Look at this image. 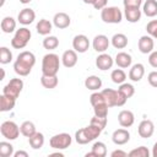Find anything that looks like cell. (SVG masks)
I'll list each match as a JSON object with an SVG mask.
<instances>
[{"mask_svg":"<svg viewBox=\"0 0 157 157\" xmlns=\"http://www.w3.org/2000/svg\"><path fill=\"white\" fill-rule=\"evenodd\" d=\"M34 64H36L34 54L32 52L25 50L17 55V59L13 64V70L20 76H27V75H29Z\"/></svg>","mask_w":157,"mask_h":157,"instance_id":"6da1fadb","label":"cell"},{"mask_svg":"<svg viewBox=\"0 0 157 157\" xmlns=\"http://www.w3.org/2000/svg\"><path fill=\"white\" fill-rule=\"evenodd\" d=\"M60 67V59L54 53H48L42 60V74L43 75H56Z\"/></svg>","mask_w":157,"mask_h":157,"instance_id":"7a4b0ae2","label":"cell"},{"mask_svg":"<svg viewBox=\"0 0 157 157\" xmlns=\"http://www.w3.org/2000/svg\"><path fill=\"white\" fill-rule=\"evenodd\" d=\"M101 18L105 23H120L123 20V12L117 6H105L101 11Z\"/></svg>","mask_w":157,"mask_h":157,"instance_id":"3957f363","label":"cell"},{"mask_svg":"<svg viewBox=\"0 0 157 157\" xmlns=\"http://www.w3.org/2000/svg\"><path fill=\"white\" fill-rule=\"evenodd\" d=\"M31 36H32L31 31L28 28H26V27H21L18 29H16V33H15L13 38L11 39L12 48H15V49H23L28 44V42L31 39Z\"/></svg>","mask_w":157,"mask_h":157,"instance_id":"277c9868","label":"cell"},{"mask_svg":"<svg viewBox=\"0 0 157 157\" xmlns=\"http://www.w3.org/2000/svg\"><path fill=\"white\" fill-rule=\"evenodd\" d=\"M22 88H23V81L21 78L15 77V78H11L9 81V83L2 88V93L5 96H7V97L17 99L20 93H21V91H22Z\"/></svg>","mask_w":157,"mask_h":157,"instance_id":"5b68a950","label":"cell"},{"mask_svg":"<svg viewBox=\"0 0 157 157\" xmlns=\"http://www.w3.org/2000/svg\"><path fill=\"white\" fill-rule=\"evenodd\" d=\"M71 142H72V137L67 132L56 134V135L52 136L50 141H49L50 147L54 150H65L71 145Z\"/></svg>","mask_w":157,"mask_h":157,"instance_id":"8992f818","label":"cell"},{"mask_svg":"<svg viewBox=\"0 0 157 157\" xmlns=\"http://www.w3.org/2000/svg\"><path fill=\"white\" fill-rule=\"evenodd\" d=\"M0 132L1 135L7 139V140H16L20 135V128L18 125L15 123V121H11V120H6L1 124L0 126Z\"/></svg>","mask_w":157,"mask_h":157,"instance_id":"52a82bcc","label":"cell"},{"mask_svg":"<svg viewBox=\"0 0 157 157\" xmlns=\"http://www.w3.org/2000/svg\"><path fill=\"white\" fill-rule=\"evenodd\" d=\"M72 48L77 53H86L90 48V40L85 34H77L72 39Z\"/></svg>","mask_w":157,"mask_h":157,"instance_id":"ba28073f","label":"cell"},{"mask_svg":"<svg viewBox=\"0 0 157 157\" xmlns=\"http://www.w3.org/2000/svg\"><path fill=\"white\" fill-rule=\"evenodd\" d=\"M137 132L140 135V137L142 139H148L153 135L155 132V125L151 120L148 119H145L142 120L140 124H139V128H137Z\"/></svg>","mask_w":157,"mask_h":157,"instance_id":"9c48e42d","label":"cell"},{"mask_svg":"<svg viewBox=\"0 0 157 157\" xmlns=\"http://www.w3.org/2000/svg\"><path fill=\"white\" fill-rule=\"evenodd\" d=\"M113 64H114L113 58H112L109 54H107V53H101V54L96 58V66H97L99 70H102V71H105V70L112 69Z\"/></svg>","mask_w":157,"mask_h":157,"instance_id":"30bf717a","label":"cell"},{"mask_svg":"<svg viewBox=\"0 0 157 157\" xmlns=\"http://www.w3.org/2000/svg\"><path fill=\"white\" fill-rule=\"evenodd\" d=\"M110 44V40L108 39L107 36L104 34H98L93 38V42H92V45H93V49L98 53H104Z\"/></svg>","mask_w":157,"mask_h":157,"instance_id":"8fae6325","label":"cell"},{"mask_svg":"<svg viewBox=\"0 0 157 157\" xmlns=\"http://www.w3.org/2000/svg\"><path fill=\"white\" fill-rule=\"evenodd\" d=\"M153 38L151 36H142L140 37L139 39V43H137V47H139V50L142 53V54H150L151 52H153Z\"/></svg>","mask_w":157,"mask_h":157,"instance_id":"7c38bea8","label":"cell"},{"mask_svg":"<svg viewBox=\"0 0 157 157\" xmlns=\"http://www.w3.org/2000/svg\"><path fill=\"white\" fill-rule=\"evenodd\" d=\"M53 23L56 28L59 29H64V28H67L71 23V18L67 13L65 12H58L54 15V18H53Z\"/></svg>","mask_w":157,"mask_h":157,"instance_id":"4fadbf2b","label":"cell"},{"mask_svg":"<svg viewBox=\"0 0 157 157\" xmlns=\"http://www.w3.org/2000/svg\"><path fill=\"white\" fill-rule=\"evenodd\" d=\"M118 121L120 124V126L123 128H130L134 121H135V115L131 110H121L119 114H118Z\"/></svg>","mask_w":157,"mask_h":157,"instance_id":"5bb4252c","label":"cell"},{"mask_svg":"<svg viewBox=\"0 0 157 157\" xmlns=\"http://www.w3.org/2000/svg\"><path fill=\"white\" fill-rule=\"evenodd\" d=\"M34 18H36V12L32 9H28V7L22 9L18 12V16H17V21L21 25H25V26L32 23L34 21Z\"/></svg>","mask_w":157,"mask_h":157,"instance_id":"9a60e30c","label":"cell"},{"mask_svg":"<svg viewBox=\"0 0 157 157\" xmlns=\"http://www.w3.org/2000/svg\"><path fill=\"white\" fill-rule=\"evenodd\" d=\"M61 63L65 67H74L77 64V52L74 49L65 50L61 56Z\"/></svg>","mask_w":157,"mask_h":157,"instance_id":"2e32d148","label":"cell"},{"mask_svg":"<svg viewBox=\"0 0 157 157\" xmlns=\"http://www.w3.org/2000/svg\"><path fill=\"white\" fill-rule=\"evenodd\" d=\"M130 140V132L126 129H117L112 135V141L115 145H125Z\"/></svg>","mask_w":157,"mask_h":157,"instance_id":"e0dca14e","label":"cell"},{"mask_svg":"<svg viewBox=\"0 0 157 157\" xmlns=\"http://www.w3.org/2000/svg\"><path fill=\"white\" fill-rule=\"evenodd\" d=\"M144 75H145V66L140 63L132 65L129 71V78L134 82H139L144 77Z\"/></svg>","mask_w":157,"mask_h":157,"instance_id":"ac0fdd59","label":"cell"},{"mask_svg":"<svg viewBox=\"0 0 157 157\" xmlns=\"http://www.w3.org/2000/svg\"><path fill=\"white\" fill-rule=\"evenodd\" d=\"M115 64L120 67V69H126V67H130L131 66V63H132V58L130 54L125 53V52H120L115 55Z\"/></svg>","mask_w":157,"mask_h":157,"instance_id":"d6986e66","label":"cell"},{"mask_svg":"<svg viewBox=\"0 0 157 157\" xmlns=\"http://www.w3.org/2000/svg\"><path fill=\"white\" fill-rule=\"evenodd\" d=\"M91 156H94V157H105L107 156V146L104 142L102 141H97L93 144L92 146V151L86 153V157H91Z\"/></svg>","mask_w":157,"mask_h":157,"instance_id":"ffe728a7","label":"cell"},{"mask_svg":"<svg viewBox=\"0 0 157 157\" xmlns=\"http://www.w3.org/2000/svg\"><path fill=\"white\" fill-rule=\"evenodd\" d=\"M124 15L129 22L135 23V22H139L141 18V10L137 7H125Z\"/></svg>","mask_w":157,"mask_h":157,"instance_id":"44dd1931","label":"cell"},{"mask_svg":"<svg viewBox=\"0 0 157 157\" xmlns=\"http://www.w3.org/2000/svg\"><path fill=\"white\" fill-rule=\"evenodd\" d=\"M110 43L114 48L117 49H124L126 45H128V37L124 34V33H115L112 39H110Z\"/></svg>","mask_w":157,"mask_h":157,"instance_id":"7402d4cb","label":"cell"},{"mask_svg":"<svg viewBox=\"0 0 157 157\" xmlns=\"http://www.w3.org/2000/svg\"><path fill=\"white\" fill-rule=\"evenodd\" d=\"M52 28H53L52 22L49 20H45V18L39 20L38 23H37V26H36V29H37V32L40 36H48L52 32Z\"/></svg>","mask_w":157,"mask_h":157,"instance_id":"603a6c76","label":"cell"},{"mask_svg":"<svg viewBox=\"0 0 157 157\" xmlns=\"http://www.w3.org/2000/svg\"><path fill=\"white\" fill-rule=\"evenodd\" d=\"M15 103H16L15 98L7 97V96H5L2 93L0 96V112H10V110H12L13 107H15Z\"/></svg>","mask_w":157,"mask_h":157,"instance_id":"cb8c5ba5","label":"cell"},{"mask_svg":"<svg viewBox=\"0 0 157 157\" xmlns=\"http://www.w3.org/2000/svg\"><path fill=\"white\" fill-rule=\"evenodd\" d=\"M28 142H29V146L33 150H39L44 145V135L42 132H38L37 131L32 136L28 137Z\"/></svg>","mask_w":157,"mask_h":157,"instance_id":"d4e9b609","label":"cell"},{"mask_svg":"<svg viewBox=\"0 0 157 157\" xmlns=\"http://www.w3.org/2000/svg\"><path fill=\"white\" fill-rule=\"evenodd\" d=\"M58 77L56 75H43L42 74V77H40V83L44 88H48V90H52V88H55L58 86Z\"/></svg>","mask_w":157,"mask_h":157,"instance_id":"484cf974","label":"cell"},{"mask_svg":"<svg viewBox=\"0 0 157 157\" xmlns=\"http://www.w3.org/2000/svg\"><path fill=\"white\" fill-rule=\"evenodd\" d=\"M16 29V20L11 16H6L1 20V31L4 33H12Z\"/></svg>","mask_w":157,"mask_h":157,"instance_id":"4316f807","label":"cell"},{"mask_svg":"<svg viewBox=\"0 0 157 157\" xmlns=\"http://www.w3.org/2000/svg\"><path fill=\"white\" fill-rule=\"evenodd\" d=\"M142 10L147 17H155L157 15V0H146Z\"/></svg>","mask_w":157,"mask_h":157,"instance_id":"83f0119b","label":"cell"},{"mask_svg":"<svg viewBox=\"0 0 157 157\" xmlns=\"http://www.w3.org/2000/svg\"><path fill=\"white\" fill-rule=\"evenodd\" d=\"M85 86L91 91H97L102 87V80L96 75H91L85 80Z\"/></svg>","mask_w":157,"mask_h":157,"instance_id":"f1b7e54d","label":"cell"},{"mask_svg":"<svg viewBox=\"0 0 157 157\" xmlns=\"http://www.w3.org/2000/svg\"><path fill=\"white\" fill-rule=\"evenodd\" d=\"M117 93L118 91L113 90V88H105L102 91V94L105 99V103L108 104V107H115V101H117Z\"/></svg>","mask_w":157,"mask_h":157,"instance_id":"f546056e","label":"cell"},{"mask_svg":"<svg viewBox=\"0 0 157 157\" xmlns=\"http://www.w3.org/2000/svg\"><path fill=\"white\" fill-rule=\"evenodd\" d=\"M20 131H21V134H22L23 136H26V137H29V136H32L34 132H37V131H36V125H34L32 121H29V120H26V121H23V123L21 124Z\"/></svg>","mask_w":157,"mask_h":157,"instance_id":"4dcf8cb0","label":"cell"},{"mask_svg":"<svg viewBox=\"0 0 157 157\" xmlns=\"http://www.w3.org/2000/svg\"><path fill=\"white\" fill-rule=\"evenodd\" d=\"M43 47L48 50H54L59 47V39L55 36H47L43 39Z\"/></svg>","mask_w":157,"mask_h":157,"instance_id":"1f68e13d","label":"cell"},{"mask_svg":"<svg viewBox=\"0 0 157 157\" xmlns=\"http://www.w3.org/2000/svg\"><path fill=\"white\" fill-rule=\"evenodd\" d=\"M110 78L114 83H118V85H121L123 82H125L126 80V74L124 72V70L121 69H114L110 74Z\"/></svg>","mask_w":157,"mask_h":157,"instance_id":"d6a6232c","label":"cell"},{"mask_svg":"<svg viewBox=\"0 0 157 157\" xmlns=\"http://www.w3.org/2000/svg\"><path fill=\"white\" fill-rule=\"evenodd\" d=\"M85 131H86V134H87L90 141H93V140H96V139L101 135L102 129L98 128V126H96V125H93V124H90L88 126L85 128Z\"/></svg>","mask_w":157,"mask_h":157,"instance_id":"836d02e7","label":"cell"},{"mask_svg":"<svg viewBox=\"0 0 157 157\" xmlns=\"http://www.w3.org/2000/svg\"><path fill=\"white\" fill-rule=\"evenodd\" d=\"M13 146L10 142L1 141L0 142V156L1 157H11L13 156Z\"/></svg>","mask_w":157,"mask_h":157,"instance_id":"e575fe53","label":"cell"},{"mask_svg":"<svg viewBox=\"0 0 157 157\" xmlns=\"http://www.w3.org/2000/svg\"><path fill=\"white\" fill-rule=\"evenodd\" d=\"M129 157H150V151L146 146H140L137 148L131 150L128 153Z\"/></svg>","mask_w":157,"mask_h":157,"instance_id":"d590c367","label":"cell"},{"mask_svg":"<svg viewBox=\"0 0 157 157\" xmlns=\"http://www.w3.org/2000/svg\"><path fill=\"white\" fill-rule=\"evenodd\" d=\"M12 60V53L7 47H1L0 48V63L2 65L9 64Z\"/></svg>","mask_w":157,"mask_h":157,"instance_id":"8d00e7d4","label":"cell"},{"mask_svg":"<svg viewBox=\"0 0 157 157\" xmlns=\"http://www.w3.org/2000/svg\"><path fill=\"white\" fill-rule=\"evenodd\" d=\"M126 98H130V97H132L134 96V93H135V87L131 85V83H126V82H123L120 86H119V88H118Z\"/></svg>","mask_w":157,"mask_h":157,"instance_id":"74e56055","label":"cell"},{"mask_svg":"<svg viewBox=\"0 0 157 157\" xmlns=\"http://www.w3.org/2000/svg\"><path fill=\"white\" fill-rule=\"evenodd\" d=\"M75 140L80 145H86V144L91 142L88 136H87V134H86V131H85V128H82V129H80V130H77L75 132Z\"/></svg>","mask_w":157,"mask_h":157,"instance_id":"f35d334b","label":"cell"},{"mask_svg":"<svg viewBox=\"0 0 157 157\" xmlns=\"http://www.w3.org/2000/svg\"><path fill=\"white\" fill-rule=\"evenodd\" d=\"M108 104L107 103H101V104H97L93 107V112H94V115L97 117H107L108 115Z\"/></svg>","mask_w":157,"mask_h":157,"instance_id":"ab89813d","label":"cell"},{"mask_svg":"<svg viewBox=\"0 0 157 157\" xmlns=\"http://www.w3.org/2000/svg\"><path fill=\"white\" fill-rule=\"evenodd\" d=\"M90 102L92 104V107L97 105V104H101V103H105V99L102 94V92H94L90 96Z\"/></svg>","mask_w":157,"mask_h":157,"instance_id":"60d3db41","label":"cell"},{"mask_svg":"<svg viewBox=\"0 0 157 157\" xmlns=\"http://www.w3.org/2000/svg\"><path fill=\"white\" fill-rule=\"evenodd\" d=\"M146 31L148 33V36H151L152 38L157 39V20H152L147 23L146 26Z\"/></svg>","mask_w":157,"mask_h":157,"instance_id":"b9f144b4","label":"cell"},{"mask_svg":"<svg viewBox=\"0 0 157 157\" xmlns=\"http://www.w3.org/2000/svg\"><path fill=\"white\" fill-rule=\"evenodd\" d=\"M90 124H93V125H96V126H98V128H101L103 130L105 128V125H107V117H97V115H94L91 119Z\"/></svg>","mask_w":157,"mask_h":157,"instance_id":"7bdbcfd3","label":"cell"},{"mask_svg":"<svg viewBox=\"0 0 157 157\" xmlns=\"http://www.w3.org/2000/svg\"><path fill=\"white\" fill-rule=\"evenodd\" d=\"M124 7H137L140 9V6L142 5V0H123Z\"/></svg>","mask_w":157,"mask_h":157,"instance_id":"ee69618b","label":"cell"},{"mask_svg":"<svg viewBox=\"0 0 157 157\" xmlns=\"http://www.w3.org/2000/svg\"><path fill=\"white\" fill-rule=\"evenodd\" d=\"M147 81L152 87H157V71H151L147 76Z\"/></svg>","mask_w":157,"mask_h":157,"instance_id":"f6af8a7d","label":"cell"},{"mask_svg":"<svg viewBox=\"0 0 157 157\" xmlns=\"http://www.w3.org/2000/svg\"><path fill=\"white\" fill-rule=\"evenodd\" d=\"M148 63L152 67L157 69V52H151L148 55Z\"/></svg>","mask_w":157,"mask_h":157,"instance_id":"bcb514c9","label":"cell"},{"mask_svg":"<svg viewBox=\"0 0 157 157\" xmlns=\"http://www.w3.org/2000/svg\"><path fill=\"white\" fill-rule=\"evenodd\" d=\"M107 2H108V0H96L93 4V7L96 10H103L107 6Z\"/></svg>","mask_w":157,"mask_h":157,"instance_id":"7dc6e473","label":"cell"},{"mask_svg":"<svg viewBox=\"0 0 157 157\" xmlns=\"http://www.w3.org/2000/svg\"><path fill=\"white\" fill-rule=\"evenodd\" d=\"M112 157H128V153L123 150H114L112 153H110Z\"/></svg>","mask_w":157,"mask_h":157,"instance_id":"c3c4849f","label":"cell"},{"mask_svg":"<svg viewBox=\"0 0 157 157\" xmlns=\"http://www.w3.org/2000/svg\"><path fill=\"white\" fill-rule=\"evenodd\" d=\"M13 157H28V153L26 151H17L13 153Z\"/></svg>","mask_w":157,"mask_h":157,"instance_id":"681fc988","label":"cell"},{"mask_svg":"<svg viewBox=\"0 0 157 157\" xmlns=\"http://www.w3.org/2000/svg\"><path fill=\"white\" fill-rule=\"evenodd\" d=\"M152 156L153 157H157V142H155V145L152 147Z\"/></svg>","mask_w":157,"mask_h":157,"instance_id":"f907efd6","label":"cell"},{"mask_svg":"<svg viewBox=\"0 0 157 157\" xmlns=\"http://www.w3.org/2000/svg\"><path fill=\"white\" fill-rule=\"evenodd\" d=\"M50 156H59V157H63L64 155L61 152H55V153H50Z\"/></svg>","mask_w":157,"mask_h":157,"instance_id":"816d5d0a","label":"cell"},{"mask_svg":"<svg viewBox=\"0 0 157 157\" xmlns=\"http://www.w3.org/2000/svg\"><path fill=\"white\" fill-rule=\"evenodd\" d=\"M94 1H96V0H83V2H85V4H91V5H93V4H94Z\"/></svg>","mask_w":157,"mask_h":157,"instance_id":"f5cc1de1","label":"cell"},{"mask_svg":"<svg viewBox=\"0 0 157 157\" xmlns=\"http://www.w3.org/2000/svg\"><path fill=\"white\" fill-rule=\"evenodd\" d=\"M31 1H32V0H20L21 4H29Z\"/></svg>","mask_w":157,"mask_h":157,"instance_id":"db71d44e","label":"cell"},{"mask_svg":"<svg viewBox=\"0 0 157 157\" xmlns=\"http://www.w3.org/2000/svg\"><path fill=\"white\" fill-rule=\"evenodd\" d=\"M4 1H5V0H1V2H0V6H2V5H4Z\"/></svg>","mask_w":157,"mask_h":157,"instance_id":"11a10c76","label":"cell"}]
</instances>
